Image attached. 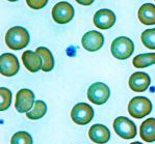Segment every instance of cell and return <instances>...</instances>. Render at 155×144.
Segmentation results:
<instances>
[{
    "instance_id": "21",
    "label": "cell",
    "mask_w": 155,
    "mask_h": 144,
    "mask_svg": "<svg viewBox=\"0 0 155 144\" xmlns=\"http://www.w3.org/2000/svg\"><path fill=\"white\" fill-rule=\"evenodd\" d=\"M12 104V92L5 87L0 88V110L5 111Z\"/></svg>"
},
{
    "instance_id": "12",
    "label": "cell",
    "mask_w": 155,
    "mask_h": 144,
    "mask_svg": "<svg viewBox=\"0 0 155 144\" xmlns=\"http://www.w3.org/2000/svg\"><path fill=\"white\" fill-rule=\"evenodd\" d=\"M116 23V15L110 9H99L94 16V24L99 29H109Z\"/></svg>"
},
{
    "instance_id": "5",
    "label": "cell",
    "mask_w": 155,
    "mask_h": 144,
    "mask_svg": "<svg viewBox=\"0 0 155 144\" xmlns=\"http://www.w3.org/2000/svg\"><path fill=\"white\" fill-rule=\"evenodd\" d=\"M114 130L119 137L123 139H132L137 136V126L129 118L124 116L117 117L114 121Z\"/></svg>"
},
{
    "instance_id": "8",
    "label": "cell",
    "mask_w": 155,
    "mask_h": 144,
    "mask_svg": "<svg viewBox=\"0 0 155 144\" xmlns=\"http://www.w3.org/2000/svg\"><path fill=\"white\" fill-rule=\"evenodd\" d=\"M35 93L29 89H21L16 94L15 108L20 113H27L35 105Z\"/></svg>"
},
{
    "instance_id": "23",
    "label": "cell",
    "mask_w": 155,
    "mask_h": 144,
    "mask_svg": "<svg viewBox=\"0 0 155 144\" xmlns=\"http://www.w3.org/2000/svg\"><path fill=\"white\" fill-rule=\"evenodd\" d=\"M26 3L32 9H41L48 3V1L47 0H40V1H37V0H27Z\"/></svg>"
},
{
    "instance_id": "2",
    "label": "cell",
    "mask_w": 155,
    "mask_h": 144,
    "mask_svg": "<svg viewBox=\"0 0 155 144\" xmlns=\"http://www.w3.org/2000/svg\"><path fill=\"white\" fill-rule=\"evenodd\" d=\"M110 51L114 57L119 60H125L132 55L134 44L127 36H119L111 42Z\"/></svg>"
},
{
    "instance_id": "4",
    "label": "cell",
    "mask_w": 155,
    "mask_h": 144,
    "mask_svg": "<svg viewBox=\"0 0 155 144\" xmlns=\"http://www.w3.org/2000/svg\"><path fill=\"white\" fill-rule=\"evenodd\" d=\"M110 95L109 87L102 82L92 84L87 89V99L95 105H103L107 102Z\"/></svg>"
},
{
    "instance_id": "11",
    "label": "cell",
    "mask_w": 155,
    "mask_h": 144,
    "mask_svg": "<svg viewBox=\"0 0 155 144\" xmlns=\"http://www.w3.org/2000/svg\"><path fill=\"white\" fill-rule=\"evenodd\" d=\"M129 87L134 92H144L151 84V78L148 74L143 72L133 73L129 78Z\"/></svg>"
},
{
    "instance_id": "24",
    "label": "cell",
    "mask_w": 155,
    "mask_h": 144,
    "mask_svg": "<svg viewBox=\"0 0 155 144\" xmlns=\"http://www.w3.org/2000/svg\"><path fill=\"white\" fill-rule=\"evenodd\" d=\"M78 3L79 4H83V5H89V4H92L93 3V1L91 0V1H89V2H85V1H80V0H78Z\"/></svg>"
},
{
    "instance_id": "14",
    "label": "cell",
    "mask_w": 155,
    "mask_h": 144,
    "mask_svg": "<svg viewBox=\"0 0 155 144\" xmlns=\"http://www.w3.org/2000/svg\"><path fill=\"white\" fill-rule=\"evenodd\" d=\"M22 62L26 70L31 73L39 72L43 67V59L37 52L25 51L22 54Z\"/></svg>"
},
{
    "instance_id": "3",
    "label": "cell",
    "mask_w": 155,
    "mask_h": 144,
    "mask_svg": "<svg viewBox=\"0 0 155 144\" xmlns=\"http://www.w3.org/2000/svg\"><path fill=\"white\" fill-rule=\"evenodd\" d=\"M152 111V103L146 96H135L128 104V112L131 117L140 119Z\"/></svg>"
},
{
    "instance_id": "16",
    "label": "cell",
    "mask_w": 155,
    "mask_h": 144,
    "mask_svg": "<svg viewBox=\"0 0 155 144\" xmlns=\"http://www.w3.org/2000/svg\"><path fill=\"white\" fill-rule=\"evenodd\" d=\"M140 138L145 142L152 143L155 141V118H148L140 124Z\"/></svg>"
},
{
    "instance_id": "17",
    "label": "cell",
    "mask_w": 155,
    "mask_h": 144,
    "mask_svg": "<svg viewBox=\"0 0 155 144\" xmlns=\"http://www.w3.org/2000/svg\"><path fill=\"white\" fill-rule=\"evenodd\" d=\"M35 52L41 56L43 59L42 70H44V72H50V70H53L54 58H53V56H52V53L50 52L49 49L45 48V47H39V48H37Z\"/></svg>"
},
{
    "instance_id": "20",
    "label": "cell",
    "mask_w": 155,
    "mask_h": 144,
    "mask_svg": "<svg viewBox=\"0 0 155 144\" xmlns=\"http://www.w3.org/2000/svg\"><path fill=\"white\" fill-rule=\"evenodd\" d=\"M140 39L146 48L150 50H155V28L145 30L140 35Z\"/></svg>"
},
{
    "instance_id": "18",
    "label": "cell",
    "mask_w": 155,
    "mask_h": 144,
    "mask_svg": "<svg viewBox=\"0 0 155 144\" xmlns=\"http://www.w3.org/2000/svg\"><path fill=\"white\" fill-rule=\"evenodd\" d=\"M132 64L137 68H145L155 64V53L139 54L132 59Z\"/></svg>"
},
{
    "instance_id": "15",
    "label": "cell",
    "mask_w": 155,
    "mask_h": 144,
    "mask_svg": "<svg viewBox=\"0 0 155 144\" xmlns=\"http://www.w3.org/2000/svg\"><path fill=\"white\" fill-rule=\"evenodd\" d=\"M140 21L145 25L155 24V5L152 3H145L139 9L137 13Z\"/></svg>"
},
{
    "instance_id": "25",
    "label": "cell",
    "mask_w": 155,
    "mask_h": 144,
    "mask_svg": "<svg viewBox=\"0 0 155 144\" xmlns=\"http://www.w3.org/2000/svg\"><path fill=\"white\" fill-rule=\"evenodd\" d=\"M130 144H143V143H140V142H132V143H130Z\"/></svg>"
},
{
    "instance_id": "19",
    "label": "cell",
    "mask_w": 155,
    "mask_h": 144,
    "mask_svg": "<svg viewBox=\"0 0 155 144\" xmlns=\"http://www.w3.org/2000/svg\"><path fill=\"white\" fill-rule=\"evenodd\" d=\"M47 112V105L45 102L43 101H35V105H33L32 109L29 111V112L26 113V116L28 117L29 119H32V120H37V119H40L46 114Z\"/></svg>"
},
{
    "instance_id": "6",
    "label": "cell",
    "mask_w": 155,
    "mask_h": 144,
    "mask_svg": "<svg viewBox=\"0 0 155 144\" xmlns=\"http://www.w3.org/2000/svg\"><path fill=\"white\" fill-rule=\"evenodd\" d=\"M94 117V110L87 103H78L71 111V118L76 124L84 126L92 121Z\"/></svg>"
},
{
    "instance_id": "9",
    "label": "cell",
    "mask_w": 155,
    "mask_h": 144,
    "mask_svg": "<svg viewBox=\"0 0 155 144\" xmlns=\"http://www.w3.org/2000/svg\"><path fill=\"white\" fill-rule=\"evenodd\" d=\"M20 63L17 58L12 53H4L0 56V73L4 77L15 76L19 72Z\"/></svg>"
},
{
    "instance_id": "1",
    "label": "cell",
    "mask_w": 155,
    "mask_h": 144,
    "mask_svg": "<svg viewBox=\"0 0 155 144\" xmlns=\"http://www.w3.org/2000/svg\"><path fill=\"white\" fill-rule=\"evenodd\" d=\"M30 41L28 31L22 26H15L8 30L5 34V42L9 49L18 51L25 48Z\"/></svg>"
},
{
    "instance_id": "22",
    "label": "cell",
    "mask_w": 155,
    "mask_h": 144,
    "mask_svg": "<svg viewBox=\"0 0 155 144\" xmlns=\"http://www.w3.org/2000/svg\"><path fill=\"white\" fill-rule=\"evenodd\" d=\"M11 144H32V137L27 132H17L12 137Z\"/></svg>"
},
{
    "instance_id": "13",
    "label": "cell",
    "mask_w": 155,
    "mask_h": 144,
    "mask_svg": "<svg viewBox=\"0 0 155 144\" xmlns=\"http://www.w3.org/2000/svg\"><path fill=\"white\" fill-rule=\"evenodd\" d=\"M89 137L94 143L105 144L110 139V132L108 127L103 124H94L89 130Z\"/></svg>"
},
{
    "instance_id": "7",
    "label": "cell",
    "mask_w": 155,
    "mask_h": 144,
    "mask_svg": "<svg viewBox=\"0 0 155 144\" xmlns=\"http://www.w3.org/2000/svg\"><path fill=\"white\" fill-rule=\"evenodd\" d=\"M74 17V8L71 3L61 1L52 8V18L57 24H67Z\"/></svg>"
},
{
    "instance_id": "10",
    "label": "cell",
    "mask_w": 155,
    "mask_h": 144,
    "mask_svg": "<svg viewBox=\"0 0 155 144\" xmlns=\"http://www.w3.org/2000/svg\"><path fill=\"white\" fill-rule=\"evenodd\" d=\"M81 42L85 50L90 52H96L100 50L103 46L104 36L103 34L96 30H91L85 34H83Z\"/></svg>"
}]
</instances>
